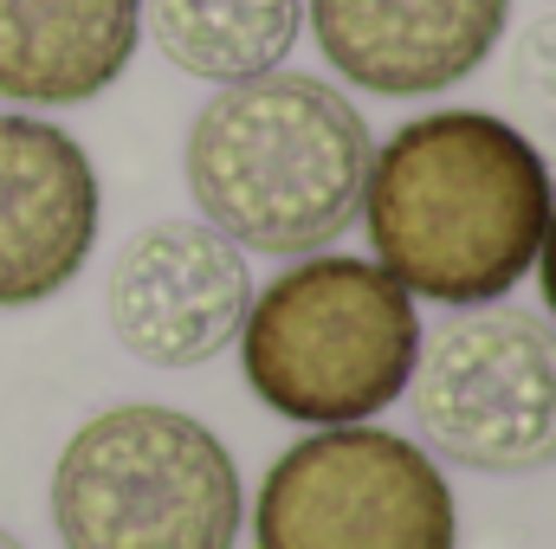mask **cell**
I'll use <instances>...</instances> for the list:
<instances>
[{
    "instance_id": "10",
    "label": "cell",
    "mask_w": 556,
    "mask_h": 549,
    "mask_svg": "<svg viewBox=\"0 0 556 549\" xmlns=\"http://www.w3.org/2000/svg\"><path fill=\"white\" fill-rule=\"evenodd\" d=\"M142 46V0H0V98L72 111L104 98Z\"/></svg>"
},
{
    "instance_id": "7",
    "label": "cell",
    "mask_w": 556,
    "mask_h": 549,
    "mask_svg": "<svg viewBox=\"0 0 556 549\" xmlns=\"http://www.w3.org/2000/svg\"><path fill=\"white\" fill-rule=\"evenodd\" d=\"M247 304H253L247 253L207 220H149L124 240L104 278L111 336L149 369L214 362L240 336Z\"/></svg>"
},
{
    "instance_id": "9",
    "label": "cell",
    "mask_w": 556,
    "mask_h": 549,
    "mask_svg": "<svg viewBox=\"0 0 556 549\" xmlns=\"http://www.w3.org/2000/svg\"><path fill=\"white\" fill-rule=\"evenodd\" d=\"M324 65L369 98L466 85L505 39L511 0H304Z\"/></svg>"
},
{
    "instance_id": "1",
    "label": "cell",
    "mask_w": 556,
    "mask_h": 549,
    "mask_svg": "<svg viewBox=\"0 0 556 549\" xmlns=\"http://www.w3.org/2000/svg\"><path fill=\"white\" fill-rule=\"evenodd\" d=\"M556 207L551 155L492 111L408 117L363 175V233L408 297L466 310L511 297L544 246Z\"/></svg>"
},
{
    "instance_id": "3",
    "label": "cell",
    "mask_w": 556,
    "mask_h": 549,
    "mask_svg": "<svg viewBox=\"0 0 556 549\" xmlns=\"http://www.w3.org/2000/svg\"><path fill=\"white\" fill-rule=\"evenodd\" d=\"M247 388L298 426H363L402 401L420 356L415 297L356 253H304L253 291L240 323Z\"/></svg>"
},
{
    "instance_id": "6",
    "label": "cell",
    "mask_w": 556,
    "mask_h": 549,
    "mask_svg": "<svg viewBox=\"0 0 556 549\" xmlns=\"http://www.w3.org/2000/svg\"><path fill=\"white\" fill-rule=\"evenodd\" d=\"M253 549H459L453 485L408 433L317 426L266 465Z\"/></svg>"
},
{
    "instance_id": "8",
    "label": "cell",
    "mask_w": 556,
    "mask_h": 549,
    "mask_svg": "<svg viewBox=\"0 0 556 549\" xmlns=\"http://www.w3.org/2000/svg\"><path fill=\"white\" fill-rule=\"evenodd\" d=\"M98 168L46 117L0 111V310L59 297L98 246Z\"/></svg>"
},
{
    "instance_id": "11",
    "label": "cell",
    "mask_w": 556,
    "mask_h": 549,
    "mask_svg": "<svg viewBox=\"0 0 556 549\" xmlns=\"http://www.w3.org/2000/svg\"><path fill=\"white\" fill-rule=\"evenodd\" d=\"M304 33V0H142V39L201 85L278 72Z\"/></svg>"
},
{
    "instance_id": "14",
    "label": "cell",
    "mask_w": 556,
    "mask_h": 549,
    "mask_svg": "<svg viewBox=\"0 0 556 549\" xmlns=\"http://www.w3.org/2000/svg\"><path fill=\"white\" fill-rule=\"evenodd\" d=\"M0 549H26V544H20V537H13V531H0Z\"/></svg>"
},
{
    "instance_id": "2",
    "label": "cell",
    "mask_w": 556,
    "mask_h": 549,
    "mask_svg": "<svg viewBox=\"0 0 556 549\" xmlns=\"http://www.w3.org/2000/svg\"><path fill=\"white\" fill-rule=\"evenodd\" d=\"M363 111L311 72H260L220 85L188 124V194L240 253H330L363 207L369 175Z\"/></svg>"
},
{
    "instance_id": "5",
    "label": "cell",
    "mask_w": 556,
    "mask_h": 549,
    "mask_svg": "<svg viewBox=\"0 0 556 549\" xmlns=\"http://www.w3.org/2000/svg\"><path fill=\"white\" fill-rule=\"evenodd\" d=\"M408 408L420 439L472 472L525 478L556 465V330L518 304H466L420 336Z\"/></svg>"
},
{
    "instance_id": "12",
    "label": "cell",
    "mask_w": 556,
    "mask_h": 549,
    "mask_svg": "<svg viewBox=\"0 0 556 549\" xmlns=\"http://www.w3.org/2000/svg\"><path fill=\"white\" fill-rule=\"evenodd\" d=\"M505 98H511V130L556 155V13H538L518 39H511V65H505Z\"/></svg>"
},
{
    "instance_id": "4",
    "label": "cell",
    "mask_w": 556,
    "mask_h": 549,
    "mask_svg": "<svg viewBox=\"0 0 556 549\" xmlns=\"http://www.w3.org/2000/svg\"><path fill=\"white\" fill-rule=\"evenodd\" d=\"M52 531L65 549H233L247 531L233 446L162 401L91 413L52 459Z\"/></svg>"
},
{
    "instance_id": "13",
    "label": "cell",
    "mask_w": 556,
    "mask_h": 549,
    "mask_svg": "<svg viewBox=\"0 0 556 549\" xmlns=\"http://www.w3.org/2000/svg\"><path fill=\"white\" fill-rule=\"evenodd\" d=\"M538 284H544V310H551V330H556V207H551V227H544V246H538Z\"/></svg>"
}]
</instances>
